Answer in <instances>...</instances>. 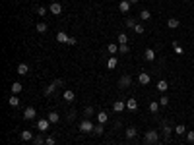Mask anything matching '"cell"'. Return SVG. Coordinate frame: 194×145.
<instances>
[{
    "label": "cell",
    "instance_id": "cell-1",
    "mask_svg": "<svg viewBox=\"0 0 194 145\" xmlns=\"http://www.w3.org/2000/svg\"><path fill=\"white\" fill-rule=\"evenodd\" d=\"M144 141H146L148 145H157V143H159V132H155V130H149V132H146V135H144Z\"/></svg>",
    "mask_w": 194,
    "mask_h": 145
},
{
    "label": "cell",
    "instance_id": "cell-2",
    "mask_svg": "<svg viewBox=\"0 0 194 145\" xmlns=\"http://www.w3.org/2000/svg\"><path fill=\"white\" fill-rule=\"evenodd\" d=\"M93 130H95V126H93V122L89 118H85L80 122V132L82 134H93Z\"/></svg>",
    "mask_w": 194,
    "mask_h": 145
},
{
    "label": "cell",
    "instance_id": "cell-3",
    "mask_svg": "<svg viewBox=\"0 0 194 145\" xmlns=\"http://www.w3.org/2000/svg\"><path fill=\"white\" fill-rule=\"evenodd\" d=\"M49 128H51V122H49V118H41V120H37V130H39L41 134L49 132Z\"/></svg>",
    "mask_w": 194,
    "mask_h": 145
},
{
    "label": "cell",
    "instance_id": "cell-4",
    "mask_svg": "<svg viewBox=\"0 0 194 145\" xmlns=\"http://www.w3.org/2000/svg\"><path fill=\"white\" fill-rule=\"evenodd\" d=\"M130 85H132V77L128 76V74H124L123 77L119 79V87H120V89H128Z\"/></svg>",
    "mask_w": 194,
    "mask_h": 145
},
{
    "label": "cell",
    "instance_id": "cell-5",
    "mask_svg": "<svg viewBox=\"0 0 194 145\" xmlns=\"http://www.w3.org/2000/svg\"><path fill=\"white\" fill-rule=\"evenodd\" d=\"M149 81H152V76H149L148 72H140L138 74V83L140 85H148Z\"/></svg>",
    "mask_w": 194,
    "mask_h": 145
},
{
    "label": "cell",
    "instance_id": "cell-6",
    "mask_svg": "<svg viewBox=\"0 0 194 145\" xmlns=\"http://www.w3.org/2000/svg\"><path fill=\"white\" fill-rule=\"evenodd\" d=\"M49 12L54 14V16H60V14H62V4L60 2H53L51 6H49Z\"/></svg>",
    "mask_w": 194,
    "mask_h": 145
},
{
    "label": "cell",
    "instance_id": "cell-7",
    "mask_svg": "<svg viewBox=\"0 0 194 145\" xmlns=\"http://www.w3.org/2000/svg\"><path fill=\"white\" fill-rule=\"evenodd\" d=\"M35 116H37V110H35L33 106H27L25 110H24V118H25V120H33Z\"/></svg>",
    "mask_w": 194,
    "mask_h": 145
},
{
    "label": "cell",
    "instance_id": "cell-8",
    "mask_svg": "<svg viewBox=\"0 0 194 145\" xmlns=\"http://www.w3.org/2000/svg\"><path fill=\"white\" fill-rule=\"evenodd\" d=\"M136 135H138V132H136V128L134 126H130V128H126V132H124V137L128 141H132V139H136Z\"/></svg>",
    "mask_w": 194,
    "mask_h": 145
},
{
    "label": "cell",
    "instance_id": "cell-9",
    "mask_svg": "<svg viewBox=\"0 0 194 145\" xmlns=\"http://www.w3.org/2000/svg\"><path fill=\"white\" fill-rule=\"evenodd\" d=\"M163 137H165V139H169V137H171V134H173L175 132V128H171L169 126V122H163Z\"/></svg>",
    "mask_w": 194,
    "mask_h": 145
},
{
    "label": "cell",
    "instance_id": "cell-10",
    "mask_svg": "<svg viewBox=\"0 0 194 145\" xmlns=\"http://www.w3.org/2000/svg\"><path fill=\"white\" fill-rule=\"evenodd\" d=\"M19 137H21V141H24V143H27V141H33V139H35V135L29 132V130H24Z\"/></svg>",
    "mask_w": 194,
    "mask_h": 145
},
{
    "label": "cell",
    "instance_id": "cell-11",
    "mask_svg": "<svg viewBox=\"0 0 194 145\" xmlns=\"http://www.w3.org/2000/svg\"><path fill=\"white\" fill-rule=\"evenodd\" d=\"M62 99H64V101H66V103H72V101H74V99H76V93H74V91H72V89H66V91H64V93H62Z\"/></svg>",
    "mask_w": 194,
    "mask_h": 145
},
{
    "label": "cell",
    "instance_id": "cell-12",
    "mask_svg": "<svg viewBox=\"0 0 194 145\" xmlns=\"http://www.w3.org/2000/svg\"><path fill=\"white\" fill-rule=\"evenodd\" d=\"M144 58H146L148 62H153L155 60V50L153 48H146L144 50Z\"/></svg>",
    "mask_w": 194,
    "mask_h": 145
},
{
    "label": "cell",
    "instance_id": "cell-13",
    "mask_svg": "<svg viewBox=\"0 0 194 145\" xmlns=\"http://www.w3.org/2000/svg\"><path fill=\"white\" fill-rule=\"evenodd\" d=\"M47 118H49V122H51V124H58V122H60V116H58V112H56V110H51Z\"/></svg>",
    "mask_w": 194,
    "mask_h": 145
},
{
    "label": "cell",
    "instance_id": "cell-14",
    "mask_svg": "<svg viewBox=\"0 0 194 145\" xmlns=\"http://www.w3.org/2000/svg\"><path fill=\"white\" fill-rule=\"evenodd\" d=\"M56 87H58V85H56V83L53 81L51 85H47V87H45V89H43V95H45V97H51V95H53V93H54V89H56Z\"/></svg>",
    "mask_w": 194,
    "mask_h": 145
},
{
    "label": "cell",
    "instance_id": "cell-15",
    "mask_svg": "<svg viewBox=\"0 0 194 145\" xmlns=\"http://www.w3.org/2000/svg\"><path fill=\"white\" fill-rule=\"evenodd\" d=\"M130 2H128V0H120V2H119V10L120 12H123V14H128V10H130Z\"/></svg>",
    "mask_w": 194,
    "mask_h": 145
},
{
    "label": "cell",
    "instance_id": "cell-16",
    "mask_svg": "<svg viewBox=\"0 0 194 145\" xmlns=\"http://www.w3.org/2000/svg\"><path fill=\"white\" fill-rule=\"evenodd\" d=\"M167 89H169L167 79H159V81H157V91H159V93H165Z\"/></svg>",
    "mask_w": 194,
    "mask_h": 145
},
{
    "label": "cell",
    "instance_id": "cell-17",
    "mask_svg": "<svg viewBox=\"0 0 194 145\" xmlns=\"http://www.w3.org/2000/svg\"><path fill=\"white\" fill-rule=\"evenodd\" d=\"M124 108H126V103H124V101H117V103H113V110H114V112H123Z\"/></svg>",
    "mask_w": 194,
    "mask_h": 145
},
{
    "label": "cell",
    "instance_id": "cell-18",
    "mask_svg": "<svg viewBox=\"0 0 194 145\" xmlns=\"http://www.w3.org/2000/svg\"><path fill=\"white\" fill-rule=\"evenodd\" d=\"M18 74L19 76H27V74H29V64H19V66H18Z\"/></svg>",
    "mask_w": 194,
    "mask_h": 145
},
{
    "label": "cell",
    "instance_id": "cell-19",
    "mask_svg": "<svg viewBox=\"0 0 194 145\" xmlns=\"http://www.w3.org/2000/svg\"><path fill=\"white\" fill-rule=\"evenodd\" d=\"M126 108H128V110H138V101H136L134 97L128 99L126 101Z\"/></svg>",
    "mask_w": 194,
    "mask_h": 145
},
{
    "label": "cell",
    "instance_id": "cell-20",
    "mask_svg": "<svg viewBox=\"0 0 194 145\" xmlns=\"http://www.w3.org/2000/svg\"><path fill=\"white\" fill-rule=\"evenodd\" d=\"M24 91V85H21L19 81H14L12 83V95H18V93Z\"/></svg>",
    "mask_w": 194,
    "mask_h": 145
},
{
    "label": "cell",
    "instance_id": "cell-21",
    "mask_svg": "<svg viewBox=\"0 0 194 145\" xmlns=\"http://www.w3.org/2000/svg\"><path fill=\"white\" fill-rule=\"evenodd\" d=\"M107 120H109V114H107L105 110L97 112V122H99V124H107Z\"/></svg>",
    "mask_w": 194,
    "mask_h": 145
},
{
    "label": "cell",
    "instance_id": "cell-22",
    "mask_svg": "<svg viewBox=\"0 0 194 145\" xmlns=\"http://www.w3.org/2000/svg\"><path fill=\"white\" fill-rule=\"evenodd\" d=\"M179 25H181V21H179L177 18H169V19H167V27H169V29H177Z\"/></svg>",
    "mask_w": 194,
    "mask_h": 145
},
{
    "label": "cell",
    "instance_id": "cell-23",
    "mask_svg": "<svg viewBox=\"0 0 194 145\" xmlns=\"http://www.w3.org/2000/svg\"><path fill=\"white\" fill-rule=\"evenodd\" d=\"M8 105H10L12 108H18V106H19V99H18V95H10Z\"/></svg>",
    "mask_w": 194,
    "mask_h": 145
},
{
    "label": "cell",
    "instance_id": "cell-24",
    "mask_svg": "<svg viewBox=\"0 0 194 145\" xmlns=\"http://www.w3.org/2000/svg\"><path fill=\"white\" fill-rule=\"evenodd\" d=\"M68 39H70V37H68L64 31H58V33H56V41H58V43H64V45H66Z\"/></svg>",
    "mask_w": 194,
    "mask_h": 145
},
{
    "label": "cell",
    "instance_id": "cell-25",
    "mask_svg": "<svg viewBox=\"0 0 194 145\" xmlns=\"http://www.w3.org/2000/svg\"><path fill=\"white\" fill-rule=\"evenodd\" d=\"M107 52L109 54H117L119 52V45L117 43H109V45H107Z\"/></svg>",
    "mask_w": 194,
    "mask_h": 145
},
{
    "label": "cell",
    "instance_id": "cell-26",
    "mask_svg": "<svg viewBox=\"0 0 194 145\" xmlns=\"http://www.w3.org/2000/svg\"><path fill=\"white\" fill-rule=\"evenodd\" d=\"M117 64H119V58L111 56L109 60H107V68H109V70H114V68H117Z\"/></svg>",
    "mask_w": 194,
    "mask_h": 145
},
{
    "label": "cell",
    "instance_id": "cell-27",
    "mask_svg": "<svg viewBox=\"0 0 194 145\" xmlns=\"http://www.w3.org/2000/svg\"><path fill=\"white\" fill-rule=\"evenodd\" d=\"M175 134L177 135H186V126L184 124H177L175 126Z\"/></svg>",
    "mask_w": 194,
    "mask_h": 145
},
{
    "label": "cell",
    "instance_id": "cell-28",
    "mask_svg": "<svg viewBox=\"0 0 194 145\" xmlns=\"http://www.w3.org/2000/svg\"><path fill=\"white\" fill-rule=\"evenodd\" d=\"M159 106H161L159 103H155V101H152L148 108H149V112H152V114H157V112H159Z\"/></svg>",
    "mask_w": 194,
    "mask_h": 145
},
{
    "label": "cell",
    "instance_id": "cell-29",
    "mask_svg": "<svg viewBox=\"0 0 194 145\" xmlns=\"http://www.w3.org/2000/svg\"><path fill=\"white\" fill-rule=\"evenodd\" d=\"M35 29H37L39 33H47V29H49V25L45 23V21H39L37 25H35Z\"/></svg>",
    "mask_w": 194,
    "mask_h": 145
},
{
    "label": "cell",
    "instance_id": "cell-30",
    "mask_svg": "<svg viewBox=\"0 0 194 145\" xmlns=\"http://www.w3.org/2000/svg\"><path fill=\"white\" fill-rule=\"evenodd\" d=\"M119 45H128V35L120 31L119 33Z\"/></svg>",
    "mask_w": 194,
    "mask_h": 145
},
{
    "label": "cell",
    "instance_id": "cell-31",
    "mask_svg": "<svg viewBox=\"0 0 194 145\" xmlns=\"http://www.w3.org/2000/svg\"><path fill=\"white\" fill-rule=\"evenodd\" d=\"M140 18H142L144 21H146V19H152V12H149V10H146V8H144V10L140 12Z\"/></svg>",
    "mask_w": 194,
    "mask_h": 145
},
{
    "label": "cell",
    "instance_id": "cell-32",
    "mask_svg": "<svg viewBox=\"0 0 194 145\" xmlns=\"http://www.w3.org/2000/svg\"><path fill=\"white\" fill-rule=\"evenodd\" d=\"M105 124H97L95 126V130H93V134H95V135H103V132H105V128H103Z\"/></svg>",
    "mask_w": 194,
    "mask_h": 145
},
{
    "label": "cell",
    "instance_id": "cell-33",
    "mask_svg": "<svg viewBox=\"0 0 194 145\" xmlns=\"http://www.w3.org/2000/svg\"><path fill=\"white\" fill-rule=\"evenodd\" d=\"M132 31H134V33H138V35H142L144 31H146V27H144L142 23H136V27L132 29Z\"/></svg>",
    "mask_w": 194,
    "mask_h": 145
},
{
    "label": "cell",
    "instance_id": "cell-34",
    "mask_svg": "<svg viewBox=\"0 0 194 145\" xmlns=\"http://www.w3.org/2000/svg\"><path fill=\"white\" fill-rule=\"evenodd\" d=\"M47 137H43V135H35V139H33V145H43L45 143Z\"/></svg>",
    "mask_w": 194,
    "mask_h": 145
},
{
    "label": "cell",
    "instance_id": "cell-35",
    "mask_svg": "<svg viewBox=\"0 0 194 145\" xmlns=\"http://www.w3.org/2000/svg\"><path fill=\"white\" fill-rule=\"evenodd\" d=\"M37 14H39L41 18H45L47 14H49V8H45V6H39V8H37Z\"/></svg>",
    "mask_w": 194,
    "mask_h": 145
},
{
    "label": "cell",
    "instance_id": "cell-36",
    "mask_svg": "<svg viewBox=\"0 0 194 145\" xmlns=\"http://www.w3.org/2000/svg\"><path fill=\"white\" fill-rule=\"evenodd\" d=\"M93 112H95V110H93V106H91V105L84 108V114H85V116H88V118H91V116H93Z\"/></svg>",
    "mask_w": 194,
    "mask_h": 145
},
{
    "label": "cell",
    "instance_id": "cell-37",
    "mask_svg": "<svg viewBox=\"0 0 194 145\" xmlns=\"http://www.w3.org/2000/svg\"><path fill=\"white\" fill-rule=\"evenodd\" d=\"M128 50H130V47H128V45H119V52L120 54H128Z\"/></svg>",
    "mask_w": 194,
    "mask_h": 145
},
{
    "label": "cell",
    "instance_id": "cell-38",
    "mask_svg": "<svg viewBox=\"0 0 194 145\" xmlns=\"http://www.w3.org/2000/svg\"><path fill=\"white\" fill-rule=\"evenodd\" d=\"M126 27L134 29V27H136V19H134V18H126Z\"/></svg>",
    "mask_w": 194,
    "mask_h": 145
},
{
    "label": "cell",
    "instance_id": "cell-39",
    "mask_svg": "<svg viewBox=\"0 0 194 145\" xmlns=\"http://www.w3.org/2000/svg\"><path fill=\"white\" fill-rule=\"evenodd\" d=\"M159 105H161V106H167V105H169V97H167V95H163V97L159 99Z\"/></svg>",
    "mask_w": 194,
    "mask_h": 145
},
{
    "label": "cell",
    "instance_id": "cell-40",
    "mask_svg": "<svg viewBox=\"0 0 194 145\" xmlns=\"http://www.w3.org/2000/svg\"><path fill=\"white\" fill-rule=\"evenodd\" d=\"M186 139H188L190 143H194V130H190V132H186Z\"/></svg>",
    "mask_w": 194,
    "mask_h": 145
},
{
    "label": "cell",
    "instance_id": "cell-41",
    "mask_svg": "<svg viewBox=\"0 0 194 145\" xmlns=\"http://www.w3.org/2000/svg\"><path fill=\"white\" fill-rule=\"evenodd\" d=\"M54 143H56L54 137H47V139H45V145H54Z\"/></svg>",
    "mask_w": 194,
    "mask_h": 145
},
{
    "label": "cell",
    "instance_id": "cell-42",
    "mask_svg": "<svg viewBox=\"0 0 194 145\" xmlns=\"http://www.w3.org/2000/svg\"><path fill=\"white\" fill-rule=\"evenodd\" d=\"M76 43H78V41H76V37H70V39H68V43H66V45H76Z\"/></svg>",
    "mask_w": 194,
    "mask_h": 145
},
{
    "label": "cell",
    "instance_id": "cell-43",
    "mask_svg": "<svg viewBox=\"0 0 194 145\" xmlns=\"http://www.w3.org/2000/svg\"><path fill=\"white\" fill-rule=\"evenodd\" d=\"M128 2H130V4H138L140 0H128Z\"/></svg>",
    "mask_w": 194,
    "mask_h": 145
},
{
    "label": "cell",
    "instance_id": "cell-44",
    "mask_svg": "<svg viewBox=\"0 0 194 145\" xmlns=\"http://www.w3.org/2000/svg\"><path fill=\"white\" fill-rule=\"evenodd\" d=\"M124 145H130V143H124Z\"/></svg>",
    "mask_w": 194,
    "mask_h": 145
},
{
    "label": "cell",
    "instance_id": "cell-45",
    "mask_svg": "<svg viewBox=\"0 0 194 145\" xmlns=\"http://www.w3.org/2000/svg\"><path fill=\"white\" fill-rule=\"evenodd\" d=\"M21 145H25V143H21Z\"/></svg>",
    "mask_w": 194,
    "mask_h": 145
}]
</instances>
